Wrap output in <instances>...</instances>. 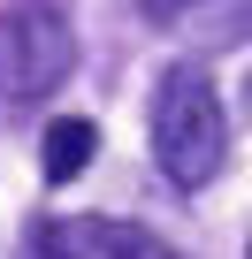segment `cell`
I'll use <instances>...</instances> for the list:
<instances>
[{
  "mask_svg": "<svg viewBox=\"0 0 252 259\" xmlns=\"http://www.w3.org/2000/svg\"><path fill=\"white\" fill-rule=\"evenodd\" d=\"M31 259H176L153 229L115 221V213H54L31 236Z\"/></svg>",
  "mask_w": 252,
  "mask_h": 259,
  "instance_id": "cell-3",
  "label": "cell"
},
{
  "mask_svg": "<svg viewBox=\"0 0 252 259\" xmlns=\"http://www.w3.org/2000/svg\"><path fill=\"white\" fill-rule=\"evenodd\" d=\"M222 153H229V114H222V92L199 61H176L153 92V160L176 191H206L222 176Z\"/></svg>",
  "mask_w": 252,
  "mask_h": 259,
  "instance_id": "cell-1",
  "label": "cell"
},
{
  "mask_svg": "<svg viewBox=\"0 0 252 259\" xmlns=\"http://www.w3.org/2000/svg\"><path fill=\"white\" fill-rule=\"evenodd\" d=\"M77 69V23L46 0H23V8L0 16V92L16 107H39L69 84Z\"/></svg>",
  "mask_w": 252,
  "mask_h": 259,
  "instance_id": "cell-2",
  "label": "cell"
},
{
  "mask_svg": "<svg viewBox=\"0 0 252 259\" xmlns=\"http://www.w3.org/2000/svg\"><path fill=\"white\" fill-rule=\"evenodd\" d=\"M176 31H184V46H206V54L252 46V0H199Z\"/></svg>",
  "mask_w": 252,
  "mask_h": 259,
  "instance_id": "cell-5",
  "label": "cell"
},
{
  "mask_svg": "<svg viewBox=\"0 0 252 259\" xmlns=\"http://www.w3.org/2000/svg\"><path fill=\"white\" fill-rule=\"evenodd\" d=\"M92 153H99V122H92V114H61V122H46V138H39L46 183H77V176L92 168Z\"/></svg>",
  "mask_w": 252,
  "mask_h": 259,
  "instance_id": "cell-4",
  "label": "cell"
},
{
  "mask_svg": "<svg viewBox=\"0 0 252 259\" xmlns=\"http://www.w3.org/2000/svg\"><path fill=\"white\" fill-rule=\"evenodd\" d=\"M191 8H199V0H138V16H146V23H168V31H176Z\"/></svg>",
  "mask_w": 252,
  "mask_h": 259,
  "instance_id": "cell-6",
  "label": "cell"
}]
</instances>
